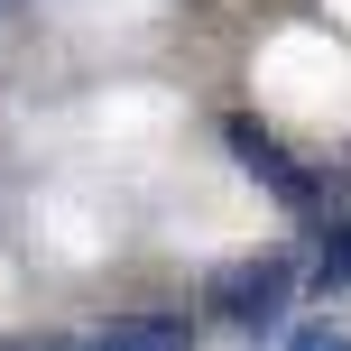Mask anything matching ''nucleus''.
<instances>
[{
    "instance_id": "obj_4",
    "label": "nucleus",
    "mask_w": 351,
    "mask_h": 351,
    "mask_svg": "<svg viewBox=\"0 0 351 351\" xmlns=\"http://www.w3.org/2000/svg\"><path fill=\"white\" fill-rule=\"evenodd\" d=\"M315 287H324V296H333V287H351V222L333 231V241H324V259H315Z\"/></svg>"
},
{
    "instance_id": "obj_1",
    "label": "nucleus",
    "mask_w": 351,
    "mask_h": 351,
    "mask_svg": "<svg viewBox=\"0 0 351 351\" xmlns=\"http://www.w3.org/2000/svg\"><path fill=\"white\" fill-rule=\"evenodd\" d=\"M204 296H213V315H222V324H241V333H278L287 296H296V250H259V259H231L222 278L204 287Z\"/></svg>"
},
{
    "instance_id": "obj_6",
    "label": "nucleus",
    "mask_w": 351,
    "mask_h": 351,
    "mask_svg": "<svg viewBox=\"0 0 351 351\" xmlns=\"http://www.w3.org/2000/svg\"><path fill=\"white\" fill-rule=\"evenodd\" d=\"M10 351H84V342H65V333H28V342H10Z\"/></svg>"
},
{
    "instance_id": "obj_5",
    "label": "nucleus",
    "mask_w": 351,
    "mask_h": 351,
    "mask_svg": "<svg viewBox=\"0 0 351 351\" xmlns=\"http://www.w3.org/2000/svg\"><path fill=\"white\" fill-rule=\"evenodd\" d=\"M278 351H351V333L342 324H305V333H287Z\"/></svg>"
},
{
    "instance_id": "obj_3",
    "label": "nucleus",
    "mask_w": 351,
    "mask_h": 351,
    "mask_svg": "<svg viewBox=\"0 0 351 351\" xmlns=\"http://www.w3.org/2000/svg\"><path fill=\"white\" fill-rule=\"evenodd\" d=\"M185 315H111L102 333H93V351H185Z\"/></svg>"
},
{
    "instance_id": "obj_2",
    "label": "nucleus",
    "mask_w": 351,
    "mask_h": 351,
    "mask_svg": "<svg viewBox=\"0 0 351 351\" xmlns=\"http://www.w3.org/2000/svg\"><path fill=\"white\" fill-rule=\"evenodd\" d=\"M222 139H231V158H241L250 176H259V185H268V194H278V204H296V213H315V176H305L296 158H287V148H278V139H268V130H259V121H250V111H241V121H231V130H222Z\"/></svg>"
}]
</instances>
